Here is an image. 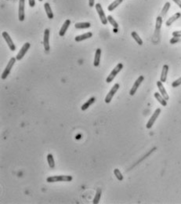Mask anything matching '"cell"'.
I'll use <instances>...</instances> for the list:
<instances>
[{
	"label": "cell",
	"mask_w": 181,
	"mask_h": 204,
	"mask_svg": "<svg viewBox=\"0 0 181 204\" xmlns=\"http://www.w3.org/2000/svg\"><path fill=\"white\" fill-rule=\"evenodd\" d=\"M72 177L69 175H56L47 178L46 181L49 183H54V182H60V181H72Z\"/></svg>",
	"instance_id": "6da1fadb"
},
{
	"label": "cell",
	"mask_w": 181,
	"mask_h": 204,
	"mask_svg": "<svg viewBox=\"0 0 181 204\" xmlns=\"http://www.w3.org/2000/svg\"><path fill=\"white\" fill-rule=\"evenodd\" d=\"M162 24V17L161 16H158L156 19V23H155V33L153 35V42H157L159 39L160 31H161V28Z\"/></svg>",
	"instance_id": "7a4b0ae2"
},
{
	"label": "cell",
	"mask_w": 181,
	"mask_h": 204,
	"mask_svg": "<svg viewBox=\"0 0 181 204\" xmlns=\"http://www.w3.org/2000/svg\"><path fill=\"white\" fill-rule=\"evenodd\" d=\"M122 68H123V64H122V63L118 64L117 65H116V67H115V68L111 71V72L109 74L108 78L106 79V82H108V83H110V82H112L113 79L115 78V76L122 71Z\"/></svg>",
	"instance_id": "3957f363"
},
{
	"label": "cell",
	"mask_w": 181,
	"mask_h": 204,
	"mask_svg": "<svg viewBox=\"0 0 181 204\" xmlns=\"http://www.w3.org/2000/svg\"><path fill=\"white\" fill-rule=\"evenodd\" d=\"M16 58H15V57H11V58H10V60L9 61V63L7 64L6 67V68H5L4 71H3V72L2 73V75H1V79H6L7 78V76L9 75L12 68L14 67V65L15 64V63H16Z\"/></svg>",
	"instance_id": "277c9868"
},
{
	"label": "cell",
	"mask_w": 181,
	"mask_h": 204,
	"mask_svg": "<svg viewBox=\"0 0 181 204\" xmlns=\"http://www.w3.org/2000/svg\"><path fill=\"white\" fill-rule=\"evenodd\" d=\"M120 87V85L118 84V83H115L114 86L112 87V88L110 89V90L109 92H108V94H107V96H106L105 99H104V101H105V103L107 104H109L111 101V100H112L113 97L115 96V94H116V92L118 91V89H119Z\"/></svg>",
	"instance_id": "5b68a950"
},
{
	"label": "cell",
	"mask_w": 181,
	"mask_h": 204,
	"mask_svg": "<svg viewBox=\"0 0 181 204\" xmlns=\"http://www.w3.org/2000/svg\"><path fill=\"white\" fill-rule=\"evenodd\" d=\"M95 7H96V12L98 13V15L99 16H100V19L101 23L103 24H104V25H106V24H108V21L105 14H104V12H103V8H102V6H101V5L100 4V3H96Z\"/></svg>",
	"instance_id": "8992f818"
},
{
	"label": "cell",
	"mask_w": 181,
	"mask_h": 204,
	"mask_svg": "<svg viewBox=\"0 0 181 204\" xmlns=\"http://www.w3.org/2000/svg\"><path fill=\"white\" fill-rule=\"evenodd\" d=\"M160 113H161V109H160V108H157V109L155 111V112L153 113L152 116L150 118V120H148V122H147V124H146L147 129H150V128L153 127V125H154V123L155 122V121H156V120L157 119V117L159 116Z\"/></svg>",
	"instance_id": "52a82bcc"
},
{
	"label": "cell",
	"mask_w": 181,
	"mask_h": 204,
	"mask_svg": "<svg viewBox=\"0 0 181 204\" xmlns=\"http://www.w3.org/2000/svg\"><path fill=\"white\" fill-rule=\"evenodd\" d=\"M30 46L31 45L29 42H25V43L24 44V46L21 47V49H20V51H19V53L16 56V58L17 61H21V59L23 58L24 57V55L26 54V53L28 52V50L29 49V48H30Z\"/></svg>",
	"instance_id": "ba28073f"
},
{
	"label": "cell",
	"mask_w": 181,
	"mask_h": 204,
	"mask_svg": "<svg viewBox=\"0 0 181 204\" xmlns=\"http://www.w3.org/2000/svg\"><path fill=\"white\" fill-rule=\"evenodd\" d=\"M2 36L3 37L5 41L6 42L7 45H8V47H9V48L10 49V50L14 51V50L16 49V47H15V44H14V42H13V40L11 39V38H10L9 34H8L6 31H3V32L2 33Z\"/></svg>",
	"instance_id": "9c48e42d"
},
{
	"label": "cell",
	"mask_w": 181,
	"mask_h": 204,
	"mask_svg": "<svg viewBox=\"0 0 181 204\" xmlns=\"http://www.w3.org/2000/svg\"><path fill=\"white\" fill-rule=\"evenodd\" d=\"M143 79H144V77H143V75H140V76H139L138 79L136 80V82H134L133 86V87H132L131 89H130V91H129V94H130L131 96H133L134 94H136V90H137V89L139 88V87L140 86V84L142 83Z\"/></svg>",
	"instance_id": "30bf717a"
},
{
	"label": "cell",
	"mask_w": 181,
	"mask_h": 204,
	"mask_svg": "<svg viewBox=\"0 0 181 204\" xmlns=\"http://www.w3.org/2000/svg\"><path fill=\"white\" fill-rule=\"evenodd\" d=\"M24 2L25 0H19L18 18L20 21H24Z\"/></svg>",
	"instance_id": "8fae6325"
},
{
	"label": "cell",
	"mask_w": 181,
	"mask_h": 204,
	"mask_svg": "<svg viewBox=\"0 0 181 204\" xmlns=\"http://www.w3.org/2000/svg\"><path fill=\"white\" fill-rule=\"evenodd\" d=\"M49 29L46 28L44 31V38H43V45H44V49L46 52H48L49 50Z\"/></svg>",
	"instance_id": "7c38bea8"
},
{
	"label": "cell",
	"mask_w": 181,
	"mask_h": 204,
	"mask_svg": "<svg viewBox=\"0 0 181 204\" xmlns=\"http://www.w3.org/2000/svg\"><path fill=\"white\" fill-rule=\"evenodd\" d=\"M157 86L158 89H159L160 94H162V97H163L166 101H168V100L169 99V94H168V93H167L166 90H165V88L163 84H162V82H161V81H157Z\"/></svg>",
	"instance_id": "4fadbf2b"
},
{
	"label": "cell",
	"mask_w": 181,
	"mask_h": 204,
	"mask_svg": "<svg viewBox=\"0 0 181 204\" xmlns=\"http://www.w3.org/2000/svg\"><path fill=\"white\" fill-rule=\"evenodd\" d=\"M168 72H169V66L167 65V64H164V65H163V68H162L161 77H160V81H161V82H166Z\"/></svg>",
	"instance_id": "5bb4252c"
},
{
	"label": "cell",
	"mask_w": 181,
	"mask_h": 204,
	"mask_svg": "<svg viewBox=\"0 0 181 204\" xmlns=\"http://www.w3.org/2000/svg\"><path fill=\"white\" fill-rule=\"evenodd\" d=\"M71 24V21L70 20H66L65 21H64V23L63 24V25H62V27H61V30H60V31H59V35L60 36H63V35H65L66 31H67V30H68V27H69V25Z\"/></svg>",
	"instance_id": "9a60e30c"
},
{
	"label": "cell",
	"mask_w": 181,
	"mask_h": 204,
	"mask_svg": "<svg viewBox=\"0 0 181 204\" xmlns=\"http://www.w3.org/2000/svg\"><path fill=\"white\" fill-rule=\"evenodd\" d=\"M181 16V14L180 13H176V14H174V15H172V16H170L168 20H167L166 23H165V24H166V26H170L173 23V22H175V21L177 20V19H179L180 17Z\"/></svg>",
	"instance_id": "2e32d148"
},
{
	"label": "cell",
	"mask_w": 181,
	"mask_h": 204,
	"mask_svg": "<svg viewBox=\"0 0 181 204\" xmlns=\"http://www.w3.org/2000/svg\"><path fill=\"white\" fill-rule=\"evenodd\" d=\"M92 35H93V34H92V32H86L85 33V34H83V35H78V36H76L75 37V41L76 42H81V41H83V40H86L87 39H89V38L92 37Z\"/></svg>",
	"instance_id": "e0dca14e"
},
{
	"label": "cell",
	"mask_w": 181,
	"mask_h": 204,
	"mask_svg": "<svg viewBox=\"0 0 181 204\" xmlns=\"http://www.w3.org/2000/svg\"><path fill=\"white\" fill-rule=\"evenodd\" d=\"M101 56V49L100 48L96 49V53H95V57H94L93 64L95 67H97L100 64V60Z\"/></svg>",
	"instance_id": "ac0fdd59"
},
{
	"label": "cell",
	"mask_w": 181,
	"mask_h": 204,
	"mask_svg": "<svg viewBox=\"0 0 181 204\" xmlns=\"http://www.w3.org/2000/svg\"><path fill=\"white\" fill-rule=\"evenodd\" d=\"M155 97L156 99H157V101L159 102L161 105H162V106H166L167 105V101L166 100L162 97V95L161 94H159V93H157V92H156V93H155Z\"/></svg>",
	"instance_id": "d6986e66"
},
{
	"label": "cell",
	"mask_w": 181,
	"mask_h": 204,
	"mask_svg": "<svg viewBox=\"0 0 181 204\" xmlns=\"http://www.w3.org/2000/svg\"><path fill=\"white\" fill-rule=\"evenodd\" d=\"M44 8H45V10H46V13L47 16H48V18L49 19L53 18V11H52L51 6H50V5H49L48 2H46V3H45Z\"/></svg>",
	"instance_id": "ffe728a7"
},
{
	"label": "cell",
	"mask_w": 181,
	"mask_h": 204,
	"mask_svg": "<svg viewBox=\"0 0 181 204\" xmlns=\"http://www.w3.org/2000/svg\"><path fill=\"white\" fill-rule=\"evenodd\" d=\"M122 2H123V0H115L112 3H110V4L108 6V11H113V10H114L116 7L118 6Z\"/></svg>",
	"instance_id": "44dd1931"
},
{
	"label": "cell",
	"mask_w": 181,
	"mask_h": 204,
	"mask_svg": "<svg viewBox=\"0 0 181 204\" xmlns=\"http://www.w3.org/2000/svg\"><path fill=\"white\" fill-rule=\"evenodd\" d=\"M90 23L89 22H80V23H76L75 24V28L77 29H83V28H90Z\"/></svg>",
	"instance_id": "7402d4cb"
},
{
	"label": "cell",
	"mask_w": 181,
	"mask_h": 204,
	"mask_svg": "<svg viewBox=\"0 0 181 204\" xmlns=\"http://www.w3.org/2000/svg\"><path fill=\"white\" fill-rule=\"evenodd\" d=\"M95 100H96L95 97H91V98H89V100L86 102V103L83 104V105H82V108H82V111L86 110L87 108H89V107H90V105H92L95 102Z\"/></svg>",
	"instance_id": "603a6c76"
},
{
	"label": "cell",
	"mask_w": 181,
	"mask_h": 204,
	"mask_svg": "<svg viewBox=\"0 0 181 204\" xmlns=\"http://www.w3.org/2000/svg\"><path fill=\"white\" fill-rule=\"evenodd\" d=\"M170 6H171L170 2H167L164 5L163 8H162V11H161V14H160L159 16H161L162 17H163L164 16H165V15H166V14H167V12L169 11V8H170Z\"/></svg>",
	"instance_id": "cb8c5ba5"
},
{
	"label": "cell",
	"mask_w": 181,
	"mask_h": 204,
	"mask_svg": "<svg viewBox=\"0 0 181 204\" xmlns=\"http://www.w3.org/2000/svg\"><path fill=\"white\" fill-rule=\"evenodd\" d=\"M131 35L132 37L134 39V40L137 42V44L140 45V46H142V45H143V40L141 39V38L139 36V35L136 31H133V32L131 33Z\"/></svg>",
	"instance_id": "d4e9b609"
},
{
	"label": "cell",
	"mask_w": 181,
	"mask_h": 204,
	"mask_svg": "<svg viewBox=\"0 0 181 204\" xmlns=\"http://www.w3.org/2000/svg\"><path fill=\"white\" fill-rule=\"evenodd\" d=\"M47 162H48V164H49V167L50 168H54L55 167V162H54L53 156L52 154H49L47 155Z\"/></svg>",
	"instance_id": "484cf974"
},
{
	"label": "cell",
	"mask_w": 181,
	"mask_h": 204,
	"mask_svg": "<svg viewBox=\"0 0 181 204\" xmlns=\"http://www.w3.org/2000/svg\"><path fill=\"white\" fill-rule=\"evenodd\" d=\"M100 196H101V189L99 188L98 189H97V191H96V195H95V197H94L93 203L94 204L99 203V201H100Z\"/></svg>",
	"instance_id": "4316f807"
},
{
	"label": "cell",
	"mask_w": 181,
	"mask_h": 204,
	"mask_svg": "<svg viewBox=\"0 0 181 204\" xmlns=\"http://www.w3.org/2000/svg\"><path fill=\"white\" fill-rule=\"evenodd\" d=\"M107 18H108V21H109V23L111 24V25L114 27V28H118V23L115 21V20L114 18H113L112 16H110V15H108V16H107Z\"/></svg>",
	"instance_id": "83f0119b"
},
{
	"label": "cell",
	"mask_w": 181,
	"mask_h": 204,
	"mask_svg": "<svg viewBox=\"0 0 181 204\" xmlns=\"http://www.w3.org/2000/svg\"><path fill=\"white\" fill-rule=\"evenodd\" d=\"M114 174H115L116 178H117L118 181H122V180H123V176H122V173H121V171H120L118 169L116 168V169L114 170Z\"/></svg>",
	"instance_id": "f1b7e54d"
},
{
	"label": "cell",
	"mask_w": 181,
	"mask_h": 204,
	"mask_svg": "<svg viewBox=\"0 0 181 204\" xmlns=\"http://www.w3.org/2000/svg\"><path fill=\"white\" fill-rule=\"evenodd\" d=\"M180 84H181V77H180L178 79L175 80V81L172 83V87H173V88H176V87H179Z\"/></svg>",
	"instance_id": "f546056e"
},
{
	"label": "cell",
	"mask_w": 181,
	"mask_h": 204,
	"mask_svg": "<svg viewBox=\"0 0 181 204\" xmlns=\"http://www.w3.org/2000/svg\"><path fill=\"white\" fill-rule=\"evenodd\" d=\"M172 36L173 37H181V31H176L172 32Z\"/></svg>",
	"instance_id": "4dcf8cb0"
},
{
	"label": "cell",
	"mask_w": 181,
	"mask_h": 204,
	"mask_svg": "<svg viewBox=\"0 0 181 204\" xmlns=\"http://www.w3.org/2000/svg\"><path fill=\"white\" fill-rule=\"evenodd\" d=\"M179 41H180L179 37H173L170 39V43H171V44H175V43H176V42H179Z\"/></svg>",
	"instance_id": "1f68e13d"
},
{
	"label": "cell",
	"mask_w": 181,
	"mask_h": 204,
	"mask_svg": "<svg viewBox=\"0 0 181 204\" xmlns=\"http://www.w3.org/2000/svg\"><path fill=\"white\" fill-rule=\"evenodd\" d=\"M29 2V5H30L31 7H34L35 5V0H28Z\"/></svg>",
	"instance_id": "d6a6232c"
},
{
	"label": "cell",
	"mask_w": 181,
	"mask_h": 204,
	"mask_svg": "<svg viewBox=\"0 0 181 204\" xmlns=\"http://www.w3.org/2000/svg\"><path fill=\"white\" fill-rule=\"evenodd\" d=\"M176 5H178V6L181 9V0H172Z\"/></svg>",
	"instance_id": "836d02e7"
},
{
	"label": "cell",
	"mask_w": 181,
	"mask_h": 204,
	"mask_svg": "<svg viewBox=\"0 0 181 204\" xmlns=\"http://www.w3.org/2000/svg\"><path fill=\"white\" fill-rule=\"evenodd\" d=\"M95 3V0H89V6L90 7H93Z\"/></svg>",
	"instance_id": "e575fe53"
},
{
	"label": "cell",
	"mask_w": 181,
	"mask_h": 204,
	"mask_svg": "<svg viewBox=\"0 0 181 204\" xmlns=\"http://www.w3.org/2000/svg\"><path fill=\"white\" fill-rule=\"evenodd\" d=\"M114 32H118V28H114Z\"/></svg>",
	"instance_id": "d590c367"
},
{
	"label": "cell",
	"mask_w": 181,
	"mask_h": 204,
	"mask_svg": "<svg viewBox=\"0 0 181 204\" xmlns=\"http://www.w3.org/2000/svg\"><path fill=\"white\" fill-rule=\"evenodd\" d=\"M38 1H39V2H42V1H43V0H38Z\"/></svg>",
	"instance_id": "8d00e7d4"
}]
</instances>
